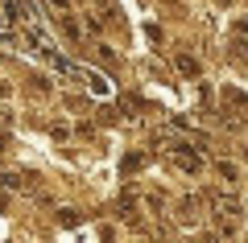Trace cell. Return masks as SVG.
Instances as JSON below:
<instances>
[{"label":"cell","instance_id":"cell-6","mask_svg":"<svg viewBox=\"0 0 248 243\" xmlns=\"http://www.w3.org/2000/svg\"><path fill=\"white\" fill-rule=\"evenodd\" d=\"M58 223H66V227H75V223H79V214H75V210H62V214H58Z\"/></svg>","mask_w":248,"mask_h":243},{"label":"cell","instance_id":"cell-4","mask_svg":"<svg viewBox=\"0 0 248 243\" xmlns=\"http://www.w3.org/2000/svg\"><path fill=\"white\" fill-rule=\"evenodd\" d=\"M215 169H219V177H223V182H236V177H240V169L232 165V161H219Z\"/></svg>","mask_w":248,"mask_h":243},{"label":"cell","instance_id":"cell-2","mask_svg":"<svg viewBox=\"0 0 248 243\" xmlns=\"http://www.w3.org/2000/svg\"><path fill=\"white\" fill-rule=\"evenodd\" d=\"M87 87H91V95H99V99H104V95H112V83H108L104 74H95V70L87 74Z\"/></svg>","mask_w":248,"mask_h":243},{"label":"cell","instance_id":"cell-1","mask_svg":"<svg viewBox=\"0 0 248 243\" xmlns=\"http://www.w3.org/2000/svg\"><path fill=\"white\" fill-rule=\"evenodd\" d=\"M170 153H174V161L186 169V173H199V169H203V161H199L195 144H182V140H178V144H170Z\"/></svg>","mask_w":248,"mask_h":243},{"label":"cell","instance_id":"cell-7","mask_svg":"<svg viewBox=\"0 0 248 243\" xmlns=\"http://www.w3.org/2000/svg\"><path fill=\"white\" fill-rule=\"evenodd\" d=\"M50 4H54V9H66V0H50Z\"/></svg>","mask_w":248,"mask_h":243},{"label":"cell","instance_id":"cell-5","mask_svg":"<svg viewBox=\"0 0 248 243\" xmlns=\"http://www.w3.org/2000/svg\"><path fill=\"white\" fill-rule=\"evenodd\" d=\"M141 165H145V157H137V153L124 157V173H133V169H141Z\"/></svg>","mask_w":248,"mask_h":243},{"label":"cell","instance_id":"cell-3","mask_svg":"<svg viewBox=\"0 0 248 243\" xmlns=\"http://www.w3.org/2000/svg\"><path fill=\"white\" fill-rule=\"evenodd\" d=\"M178 70H182L186 78H199V62L190 58V54H178Z\"/></svg>","mask_w":248,"mask_h":243}]
</instances>
